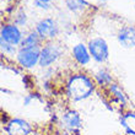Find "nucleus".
<instances>
[{"instance_id":"423d86ee","label":"nucleus","mask_w":135,"mask_h":135,"mask_svg":"<svg viewBox=\"0 0 135 135\" xmlns=\"http://www.w3.org/2000/svg\"><path fill=\"white\" fill-rule=\"evenodd\" d=\"M0 39H4L12 46H17L23 41V36L16 25H4L0 32Z\"/></svg>"},{"instance_id":"412c9836","label":"nucleus","mask_w":135,"mask_h":135,"mask_svg":"<svg viewBox=\"0 0 135 135\" xmlns=\"http://www.w3.org/2000/svg\"><path fill=\"white\" fill-rule=\"evenodd\" d=\"M65 135H69V134H65Z\"/></svg>"},{"instance_id":"0eeeda50","label":"nucleus","mask_w":135,"mask_h":135,"mask_svg":"<svg viewBox=\"0 0 135 135\" xmlns=\"http://www.w3.org/2000/svg\"><path fill=\"white\" fill-rule=\"evenodd\" d=\"M7 135H30L32 127L28 122L23 120L21 118H14L11 119L5 127Z\"/></svg>"},{"instance_id":"6ab92c4d","label":"nucleus","mask_w":135,"mask_h":135,"mask_svg":"<svg viewBox=\"0 0 135 135\" xmlns=\"http://www.w3.org/2000/svg\"><path fill=\"white\" fill-rule=\"evenodd\" d=\"M98 1H100V3H107L108 0H98Z\"/></svg>"},{"instance_id":"6e6552de","label":"nucleus","mask_w":135,"mask_h":135,"mask_svg":"<svg viewBox=\"0 0 135 135\" xmlns=\"http://www.w3.org/2000/svg\"><path fill=\"white\" fill-rule=\"evenodd\" d=\"M117 39L124 48H135V27L124 26L118 31Z\"/></svg>"},{"instance_id":"a211bd4d","label":"nucleus","mask_w":135,"mask_h":135,"mask_svg":"<svg viewBox=\"0 0 135 135\" xmlns=\"http://www.w3.org/2000/svg\"><path fill=\"white\" fill-rule=\"evenodd\" d=\"M26 22H27V16H26L25 12H20L16 17V25H20V26H25Z\"/></svg>"},{"instance_id":"39448f33","label":"nucleus","mask_w":135,"mask_h":135,"mask_svg":"<svg viewBox=\"0 0 135 135\" xmlns=\"http://www.w3.org/2000/svg\"><path fill=\"white\" fill-rule=\"evenodd\" d=\"M61 50L57 44H52L48 43L41 49V57H39V66L47 68L52 65L54 61L57 60L59 55H60Z\"/></svg>"},{"instance_id":"9b49d317","label":"nucleus","mask_w":135,"mask_h":135,"mask_svg":"<svg viewBox=\"0 0 135 135\" xmlns=\"http://www.w3.org/2000/svg\"><path fill=\"white\" fill-rule=\"evenodd\" d=\"M122 125L124 127V129L129 134H134L135 135V113H125L120 119Z\"/></svg>"},{"instance_id":"7ed1b4c3","label":"nucleus","mask_w":135,"mask_h":135,"mask_svg":"<svg viewBox=\"0 0 135 135\" xmlns=\"http://www.w3.org/2000/svg\"><path fill=\"white\" fill-rule=\"evenodd\" d=\"M89 50L91 57L97 61V63H103L108 59L109 50H108V44L103 38H93L89 42Z\"/></svg>"},{"instance_id":"f257e3e1","label":"nucleus","mask_w":135,"mask_h":135,"mask_svg":"<svg viewBox=\"0 0 135 135\" xmlns=\"http://www.w3.org/2000/svg\"><path fill=\"white\" fill-rule=\"evenodd\" d=\"M93 92L92 80L82 74H78L71 76L68 82V95L71 100L81 101L85 100Z\"/></svg>"},{"instance_id":"f8f14e48","label":"nucleus","mask_w":135,"mask_h":135,"mask_svg":"<svg viewBox=\"0 0 135 135\" xmlns=\"http://www.w3.org/2000/svg\"><path fill=\"white\" fill-rule=\"evenodd\" d=\"M41 37L37 32H31L28 36H26L23 41L20 44V48H35V47H39V42H41Z\"/></svg>"},{"instance_id":"f03ea898","label":"nucleus","mask_w":135,"mask_h":135,"mask_svg":"<svg viewBox=\"0 0 135 135\" xmlns=\"http://www.w3.org/2000/svg\"><path fill=\"white\" fill-rule=\"evenodd\" d=\"M39 57H41V49L39 47L35 48H20L16 54L18 64L23 68H33L36 64L39 63Z\"/></svg>"},{"instance_id":"2eb2a0df","label":"nucleus","mask_w":135,"mask_h":135,"mask_svg":"<svg viewBox=\"0 0 135 135\" xmlns=\"http://www.w3.org/2000/svg\"><path fill=\"white\" fill-rule=\"evenodd\" d=\"M95 78H96V81L98 82L101 86L102 85H110V84H112V76L104 70H100L96 74Z\"/></svg>"},{"instance_id":"20e7f679","label":"nucleus","mask_w":135,"mask_h":135,"mask_svg":"<svg viewBox=\"0 0 135 135\" xmlns=\"http://www.w3.org/2000/svg\"><path fill=\"white\" fill-rule=\"evenodd\" d=\"M36 32L39 35L42 39H52L59 32L58 23L53 18H42L36 26Z\"/></svg>"},{"instance_id":"aec40b11","label":"nucleus","mask_w":135,"mask_h":135,"mask_svg":"<svg viewBox=\"0 0 135 135\" xmlns=\"http://www.w3.org/2000/svg\"><path fill=\"white\" fill-rule=\"evenodd\" d=\"M42 1H46V3H50V1H53V0H42Z\"/></svg>"},{"instance_id":"1a4fd4ad","label":"nucleus","mask_w":135,"mask_h":135,"mask_svg":"<svg viewBox=\"0 0 135 135\" xmlns=\"http://www.w3.org/2000/svg\"><path fill=\"white\" fill-rule=\"evenodd\" d=\"M73 55H74L75 60L81 65L89 64L90 60H91V54H90L89 48L85 44H82V43H79V44L74 46V48H73Z\"/></svg>"},{"instance_id":"f3484780","label":"nucleus","mask_w":135,"mask_h":135,"mask_svg":"<svg viewBox=\"0 0 135 135\" xmlns=\"http://www.w3.org/2000/svg\"><path fill=\"white\" fill-rule=\"evenodd\" d=\"M35 6L41 9V10H49L50 3H46V1H42V0H35Z\"/></svg>"},{"instance_id":"dca6fc26","label":"nucleus","mask_w":135,"mask_h":135,"mask_svg":"<svg viewBox=\"0 0 135 135\" xmlns=\"http://www.w3.org/2000/svg\"><path fill=\"white\" fill-rule=\"evenodd\" d=\"M0 48H1V52H4V53H6V54H15L16 53L15 46L5 42L4 39H0Z\"/></svg>"},{"instance_id":"4468645a","label":"nucleus","mask_w":135,"mask_h":135,"mask_svg":"<svg viewBox=\"0 0 135 135\" xmlns=\"http://www.w3.org/2000/svg\"><path fill=\"white\" fill-rule=\"evenodd\" d=\"M109 91H110V93H112V95H113V96L115 97L122 104H123V106L127 103V97H125L124 92L122 91L120 87H119L117 84H110L109 85Z\"/></svg>"},{"instance_id":"ddd939ff","label":"nucleus","mask_w":135,"mask_h":135,"mask_svg":"<svg viewBox=\"0 0 135 135\" xmlns=\"http://www.w3.org/2000/svg\"><path fill=\"white\" fill-rule=\"evenodd\" d=\"M65 4H66L68 9L73 12H80L86 6H89L86 0H65Z\"/></svg>"},{"instance_id":"9d476101","label":"nucleus","mask_w":135,"mask_h":135,"mask_svg":"<svg viewBox=\"0 0 135 135\" xmlns=\"http://www.w3.org/2000/svg\"><path fill=\"white\" fill-rule=\"evenodd\" d=\"M63 122L70 129H78L81 125V118H80L78 112H75V110H70V112L65 113L63 115Z\"/></svg>"}]
</instances>
